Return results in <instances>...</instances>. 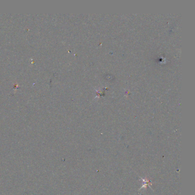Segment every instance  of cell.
<instances>
[{
    "mask_svg": "<svg viewBox=\"0 0 195 195\" xmlns=\"http://www.w3.org/2000/svg\"><path fill=\"white\" fill-rule=\"evenodd\" d=\"M141 179L143 180V186H142L141 188H140V190L141 189L143 188H147V187H149V185H151V181L149 180H147L146 179H142V178H141Z\"/></svg>",
    "mask_w": 195,
    "mask_h": 195,
    "instance_id": "cell-1",
    "label": "cell"
}]
</instances>
